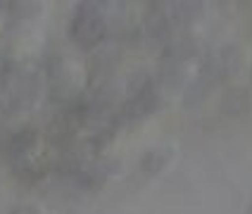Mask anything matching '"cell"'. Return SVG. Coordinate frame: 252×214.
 <instances>
[{"label": "cell", "instance_id": "7", "mask_svg": "<svg viewBox=\"0 0 252 214\" xmlns=\"http://www.w3.org/2000/svg\"><path fill=\"white\" fill-rule=\"evenodd\" d=\"M10 214H57L53 207L43 205V202H19L17 207L10 210Z\"/></svg>", "mask_w": 252, "mask_h": 214}, {"label": "cell", "instance_id": "6", "mask_svg": "<svg viewBox=\"0 0 252 214\" xmlns=\"http://www.w3.org/2000/svg\"><path fill=\"white\" fill-rule=\"evenodd\" d=\"M5 7H10L7 14L17 22H31L45 12V2H7Z\"/></svg>", "mask_w": 252, "mask_h": 214}, {"label": "cell", "instance_id": "4", "mask_svg": "<svg viewBox=\"0 0 252 214\" xmlns=\"http://www.w3.org/2000/svg\"><path fill=\"white\" fill-rule=\"evenodd\" d=\"M248 67V50L243 43H231L210 57V69L219 79H236Z\"/></svg>", "mask_w": 252, "mask_h": 214}, {"label": "cell", "instance_id": "3", "mask_svg": "<svg viewBox=\"0 0 252 214\" xmlns=\"http://www.w3.org/2000/svg\"><path fill=\"white\" fill-rule=\"evenodd\" d=\"M88 86V69L81 60L71 55H57L48 67V88L57 102L71 105Z\"/></svg>", "mask_w": 252, "mask_h": 214}, {"label": "cell", "instance_id": "1", "mask_svg": "<svg viewBox=\"0 0 252 214\" xmlns=\"http://www.w3.org/2000/svg\"><path fill=\"white\" fill-rule=\"evenodd\" d=\"M10 164L29 181L43 179L50 171V150L38 131H22L10 143Z\"/></svg>", "mask_w": 252, "mask_h": 214}, {"label": "cell", "instance_id": "2", "mask_svg": "<svg viewBox=\"0 0 252 214\" xmlns=\"http://www.w3.org/2000/svg\"><path fill=\"white\" fill-rule=\"evenodd\" d=\"M110 14L105 10V5L100 2H79L76 10L71 14L69 22V36L84 50L100 48L110 36Z\"/></svg>", "mask_w": 252, "mask_h": 214}, {"label": "cell", "instance_id": "8", "mask_svg": "<svg viewBox=\"0 0 252 214\" xmlns=\"http://www.w3.org/2000/svg\"><path fill=\"white\" fill-rule=\"evenodd\" d=\"M250 212H252V210H250Z\"/></svg>", "mask_w": 252, "mask_h": 214}, {"label": "cell", "instance_id": "5", "mask_svg": "<svg viewBox=\"0 0 252 214\" xmlns=\"http://www.w3.org/2000/svg\"><path fill=\"white\" fill-rule=\"evenodd\" d=\"M179 157V145L174 141H159L150 145L143 155H140V169L148 176H162L164 171L174 167Z\"/></svg>", "mask_w": 252, "mask_h": 214}]
</instances>
